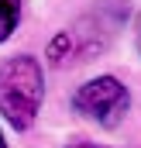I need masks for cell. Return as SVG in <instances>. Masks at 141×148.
<instances>
[{
    "label": "cell",
    "mask_w": 141,
    "mask_h": 148,
    "mask_svg": "<svg viewBox=\"0 0 141 148\" xmlns=\"http://www.w3.org/2000/svg\"><path fill=\"white\" fill-rule=\"evenodd\" d=\"M41 97H45V79L38 59L17 55L0 66V110L17 131H28L35 124Z\"/></svg>",
    "instance_id": "1"
},
{
    "label": "cell",
    "mask_w": 141,
    "mask_h": 148,
    "mask_svg": "<svg viewBox=\"0 0 141 148\" xmlns=\"http://www.w3.org/2000/svg\"><path fill=\"white\" fill-rule=\"evenodd\" d=\"M127 103H131V97H127L124 83H117L114 76H97V79L83 83V86L72 93L76 114H83V117H90V121H100L107 127H114V124L124 117Z\"/></svg>",
    "instance_id": "2"
},
{
    "label": "cell",
    "mask_w": 141,
    "mask_h": 148,
    "mask_svg": "<svg viewBox=\"0 0 141 148\" xmlns=\"http://www.w3.org/2000/svg\"><path fill=\"white\" fill-rule=\"evenodd\" d=\"M72 52H76V35H72V31H59V35L48 41V59H52L55 66H62Z\"/></svg>",
    "instance_id": "3"
},
{
    "label": "cell",
    "mask_w": 141,
    "mask_h": 148,
    "mask_svg": "<svg viewBox=\"0 0 141 148\" xmlns=\"http://www.w3.org/2000/svg\"><path fill=\"white\" fill-rule=\"evenodd\" d=\"M17 21H21V0H0V41L14 35Z\"/></svg>",
    "instance_id": "4"
},
{
    "label": "cell",
    "mask_w": 141,
    "mask_h": 148,
    "mask_svg": "<svg viewBox=\"0 0 141 148\" xmlns=\"http://www.w3.org/2000/svg\"><path fill=\"white\" fill-rule=\"evenodd\" d=\"M69 148H103V145H86V141H83V145H69Z\"/></svg>",
    "instance_id": "5"
},
{
    "label": "cell",
    "mask_w": 141,
    "mask_h": 148,
    "mask_svg": "<svg viewBox=\"0 0 141 148\" xmlns=\"http://www.w3.org/2000/svg\"><path fill=\"white\" fill-rule=\"evenodd\" d=\"M0 148H7V141H3V134H0Z\"/></svg>",
    "instance_id": "6"
},
{
    "label": "cell",
    "mask_w": 141,
    "mask_h": 148,
    "mask_svg": "<svg viewBox=\"0 0 141 148\" xmlns=\"http://www.w3.org/2000/svg\"><path fill=\"white\" fill-rule=\"evenodd\" d=\"M138 48H141V31H138Z\"/></svg>",
    "instance_id": "7"
}]
</instances>
